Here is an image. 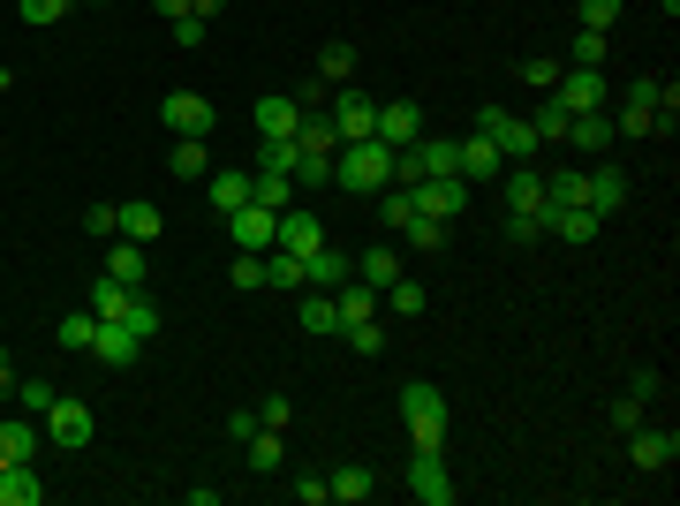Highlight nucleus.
Returning <instances> with one entry per match:
<instances>
[{
  "mask_svg": "<svg viewBox=\"0 0 680 506\" xmlns=\"http://www.w3.org/2000/svg\"><path fill=\"white\" fill-rule=\"evenodd\" d=\"M385 182H393V144H379V136H363V144H340L333 152V189H371L379 197Z\"/></svg>",
  "mask_w": 680,
  "mask_h": 506,
  "instance_id": "f257e3e1",
  "label": "nucleus"
},
{
  "mask_svg": "<svg viewBox=\"0 0 680 506\" xmlns=\"http://www.w3.org/2000/svg\"><path fill=\"white\" fill-rule=\"evenodd\" d=\"M401 416H409V438H416V446H439V438H446V393L431 379H409L401 385Z\"/></svg>",
  "mask_w": 680,
  "mask_h": 506,
  "instance_id": "f03ea898",
  "label": "nucleus"
},
{
  "mask_svg": "<svg viewBox=\"0 0 680 506\" xmlns=\"http://www.w3.org/2000/svg\"><path fill=\"white\" fill-rule=\"evenodd\" d=\"M409 499H416V506H454V499H462V484L446 476L439 446H416V454H409Z\"/></svg>",
  "mask_w": 680,
  "mask_h": 506,
  "instance_id": "7ed1b4c3",
  "label": "nucleus"
},
{
  "mask_svg": "<svg viewBox=\"0 0 680 506\" xmlns=\"http://www.w3.org/2000/svg\"><path fill=\"white\" fill-rule=\"evenodd\" d=\"M476 128L499 144V159H507V167H529V152H537V128L522 122V114H507V106H484V114H476Z\"/></svg>",
  "mask_w": 680,
  "mask_h": 506,
  "instance_id": "20e7f679",
  "label": "nucleus"
},
{
  "mask_svg": "<svg viewBox=\"0 0 680 506\" xmlns=\"http://www.w3.org/2000/svg\"><path fill=\"white\" fill-rule=\"evenodd\" d=\"M333 128H340V144H363V136H379V99L371 91H348V84H333Z\"/></svg>",
  "mask_w": 680,
  "mask_h": 506,
  "instance_id": "39448f33",
  "label": "nucleus"
},
{
  "mask_svg": "<svg viewBox=\"0 0 680 506\" xmlns=\"http://www.w3.org/2000/svg\"><path fill=\"white\" fill-rule=\"evenodd\" d=\"M45 438L53 446H91V431H99V416H91V401H76V393H53V409H45Z\"/></svg>",
  "mask_w": 680,
  "mask_h": 506,
  "instance_id": "423d86ee",
  "label": "nucleus"
},
{
  "mask_svg": "<svg viewBox=\"0 0 680 506\" xmlns=\"http://www.w3.org/2000/svg\"><path fill=\"white\" fill-rule=\"evenodd\" d=\"M159 122L174 128V136H213V99H205V91H167V99H159Z\"/></svg>",
  "mask_w": 680,
  "mask_h": 506,
  "instance_id": "0eeeda50",
  "label": "nucleus"
},
{
  "mask_svg": "<svg viewBox=\"0 0 680 506\" xmlns=\"http://www.w3.org/2000/svg\"><path fill=\"white\" fill-rule=\"evenodd\" d=\"M658 76H642L636 91H628V106H620V114H612V136H658Z\"/></svg>",
  "mask_w": 680,
  "mask_h": 506,
  "instance_id": "6e6552de",
  "label": "nucleus"
},
{
  "mask_svg": "<svg viewBox=\"0 0 680 506\" xmlns=\"http://www.w3.org/2000/svg\"><path fill=\"white\" fill-rule=\"evenodd\" d=\"M401 152H416V174H424V182H462V144H454V136H416V144H401Z\"/></svg>",
  "mask_w": 680,
  "mask_h": 506,
  "instance_id": "1a4fd4ad",
  "label": "nucleus"
},
{
  "mask_svg": "<svg viewBox=\"0 0 680 506\" xmlns=\"http://www.w3.org/2000/svg\"><path fill=\"white\" fill-rule=\"evenodd\" d=\"M318 242H326V219H318L310 205H288V211H280V235H272V250H288V257H310Z\"/></svg>",
  "mask_w": 680,
  "mask_h": 506,
  "instance_id": "9d476101",
  "label": "nucleus"
},
{
  "mask_svg": "<svg viewBox=\"0 0 680 506\" xmlns=\"http://www.w3.org/2000/svg\"><path fill=\"white\" fill-rule=\"evenodd\" d=\"M227 235H235L243 250H257V257H265V250H272V235H280V211H265V205L250 197L243 211H227Z\"/></svg>",
  "mask_w": 680,
  "mask_h": 506,
  "instance_id": "9b49d317",
  "label": "nucleus"
},
{
  "mask_svg": "<svg viewBox=\"0 0 680 506\" xmlns=\"http://www.w3.org/2000/svg\"><path fill=\"white\" fill-rule=\"evenodd\" d=\"M340 280H356V257H348V250H333V242H318V250L302 257V288H326V296H333Z\"/></svg>",
  "mask_w": 680,
  "mask_h": 506,
  "instance_id": "f8f14e48",
  "label": "nucleus"
},
{
  "mask_svg": "<svg viewBox=\"0 0 680 506\" xmlns=\"http://www.w3.org/2000/svg\"><path fill=\"white\" fill-rule=\"evenodd\" d=\"M416 136H424V106H416V99H385L379 106V144L401 152V144H416Z\"/></svg>",
  "mask_w": 680,
  "mask_h": 506,
  "instance_id": "ddd939ff",
  "label": "nucleus"
},
{
  "mask_svg": "<svg viewBox=\"0 0 680 506\" xmlns=\"http://www.w3.org/2000/svg\"><path fill=\"white\" fill-rule=\"evenodd\" d=\"M553 99L567 106V114H590V106H605V76H597V69H559Z\"/></svg>",
  "mask_w": 680,
  "mask_h": 506,
  "instance_id": "4468645a",
  "label": "nucleus"
},
{
  "mask_svg": "<svg viewBox=\"0 0 680 506\" xmlns=\"http://www.w3.org/2000/svg\"><path fill=\"white\" fill-rule=\"evenodd\" d=\"M409 197H416V211H424V219H446V227H454V219H462V205H468V182H416Z\"/></svg>",
  "mask_w": 680,
  "mask_h": 506,
  "instance_id": "2eb2a0df",
  "label": "nucleus"
},
{
  "mask_svg": "<svg viewBox=\"0 0 680 506\" xmlns=\"http://www.w3.org/2000/svg\"><path fill=\"white\" fill-rule=\"evenodd\" d=\"M628 446H636V468H673L680 462V431H673V423H666V431L636 423V431H628Z\"/></svg>",
  "mask_w": 680,
  "mask_h": 506,
  "instance_id": "dca6fc26",
  "label": "nucleus"
},
{
  "mask_svg": "<svg viewBox=\"0 0 680 506\" xmlns=\"http://www.w3.org/2000/svg\"><path fill=\"white\" fill-rule=\"evenodd\" d=\"M91 355H99V363H114V371H128V363L144 355V340L128 333V326H114V318H99V333H91Z\"/></svg>",
  "mask_w": 680,
  "mask_h": 506,
  "instance_id": "f3484780",
  "label": "nucleus"
},
{
  "mask_svg": "<svg viewBox=\"0 0 680 506\" xmlns=\"http://www.w3.org/2000/svg\"><path fill=\"white\" fill-rule=\"evenodd\" d=\"M296 122H302V106H296V99H288V91H272V99H257V114H250L257 144H265V136H296Z\"/></svg>",
  "mask_w": 680,
  "mask_h": 506,
  "instance_id": "a211bd4d",
  "label": "nucleus"
},
{
  "mask_svg": "<svg viewBox=\"0 0 680 506\" xmlns=\"http://www.w3.org/2000/svg\"><path fill=\"white\" fill-rule=\"evenodd\" d=\"M583 205H590L597 219H605V211H620V205H628V174H620V167L583 174Z\"/></svg>",
  "mask_w": 680,
  "mask_h": 506,
  "instance_id": "6ab92c4d",
  "label": "nucleus"
},
{
  "mask_svg": "<svg viewBox=\"0 0 680 506\" xmlns=\"http://www.w3.org/2000/svg\"><path fill=\"white\" fill-rule=\"evenodd\" d=\"M39 499H45L39 462H8L0 468V506H39Z\"/></svg>",
  "mask_w": 680,
  "mask_h": 506,
  "instance_id": "aec40b11",
  "label": "nucleus"
},
{
  "mask_svg": "<svg viewBox=\"0 0 680 506\" xmlns=\"http://www.w3.org/2000/svg\"><path fill=\"white\" fill-rule=\"evenodd\" d=\"M243 462H250L257 476H280V468H288V438H280V431H265V423H257L250 438H243Z\"/></svg>",
  "mask_w": 680,
  "mask_h": 506,
  "instance_id": "412c9836",
  "label": "nucleus"
},
{
  "mask_svg": "<svg viewBox=\"0 0 680 506\" xmlns=\"http://www.w3.org/2000/svg\"><path fill=\"white\" fill-rule=\"evenodd\" d=\"M499 174H507V159H499V144H492V136L476 128V136L462 144V182H499Z\"/></svg>",
  "mask_w": 680,
  "mask_h": 506,
  "instance_id": "4be33fe9",
  "label": "nucleus"
},
{
  "mask_svg": "<svg viewBox=\"0 0 680 506\" xmlns=\"http://www.w3.org/2000/svg\"><path fill=\"white\" fill-rule=\"evenodd\" d=\"M205 197H213V211H219V219H227V211H243V205H250V174H243V167H227V174H205Z\"/></svg>",
  "mask_w": 680,
  "mask_h": 506,
  "instance_id": "5701e85b",
  "label": "nucleus"
},
{
  "mask_svg": "<svg viewBox=\"0 0 680 506\" xmlns=\"http://www.w3.org/2000/svg\"><path fill=\"white\" fill-rule=\"evenodd\" d=\"M499 189H507V211H545V174L537 167H507Z\"/></svg>",
  "mask_w": 680,
  "mask_h": 506,
  "instance_id": "b1692460",
  "label": "nucleus"
},
{
  "mask_svg": "<svg viewBox=\"0 0 680 506\" xmlns=\"http://www.w3.org/2000/svg\"><path fill=\"white\" fill-rule=\"evenodd\" d=\"M114 211H122V235H128V242H159V227H167L152 197H128V205H114Z\"/></svg>",
  "mask_w": 680,
  "mask_h": 506,
  "instance_id": "393cba45",
  "label": "nucleus"
},
{
  "mask_svg": "<svg viewBox=\"0 0 680 506\" xmlns=\"http://www.w3.org/2000/svg\"><path fill=\"white\" fill-rule=\"evenodd\" d=\"M567 144H575V152H605V144H612V114H605V106L575 114V122H567Z\"/></svg>",
  "mask_w": 680,
  "mask_h": 506,
  "instance_id": "a878e982",
  "label": "nucleus"
},
{
  "mask_svg": "<svg viewBox=\"0 0 680 506\" xmlns=\"http://www.w3.org/2000/svg\"><path fill=\"white\" fill-rule=\"evenodd\" d=\"M174 182H205L213 174V152H205V136H174Z\"/></svg>",
  "mask_w": 680,
  "mask_h": 506,
  "instance_id": "bb28decb",
  "label": "nucleus"
},
{
  "mask_svg": "<svg viewBox=\"0 0 680 506\" xmlns=\"http://www.w3.org/2000/svg\"><path fill=\"white\" fill-rule=\"evenodd\" d=\"M106 280H122V288H144V242H114V250H106Z\"/></svg>",
  "mask_w": 680,
  "mask_h": 506,
  "instance_id": "cd10ccee",
  "label": "nucleus"
},
{
  "mask_svg": "<svg viewBox=\"0 0 680 506\" xmlns=\"http://www.w3.org/2000/svg\"><path fill=\"white\" fill-rule=\"evenodd\" d=\"M356 280H371V288L385 296V288L401 280V250H385V242H379V250H363V257H356Z\"/></svg>",
  "mask_w": 680,
  "mask_h": 506,
  "instance_id": "c85d7f7f",
  "label": "nucleus"
},
{
  "mask_svg": "<svg viewBox=\"0 0 680 506\" xmlns=\"http://www.w3.org/2000/svg\"><path fill=\"white\" fill-rule=\"evenodd\" d=\"M326 492H333L340 506H363L371 492H379V476H371V468H333V476H326Z\"/></svg>",
  "mask_w": 680,
  "mask_h": 506,
  "instance_id": "c756f323",
  "label": "nucleus"
},
{
  "mask_svg": "<svg viewBox=\"0 0 680 506\" xmlns=\"http://www.w3.org/2000/svg\"><path fill=\"white\" fill-rule=\"evenodd\" d=\"M250 197L265 211H288V205H302V189L288 182V174H250Z\"/></svg>",
  "mask_w": 680,
  "mask_h": 506,
  "instance_id": "7c9ffc66",
  "label": "nucleus"
},
{
  "mask_svg": "<svg viewBox=\"0 0 680 506\" xmlns=\"http://www.w3.org/2000/svg\"><path fill=\"white\" fill-rule=\"evenodd\" d=\"M302 333H340V310L326 288H302Z\"/></svg>",
  "mask_w": 680,
  "mask_h": 506,
  "instance_id": "2f4dec72",
  "label": "nucleus"
},
{
  "mask_svg": "<svg viewBox=\"0 0 680 506\" xmlns=\"http://www.w3.org/2000/svg\"><path fill=\"white\" fill-rule=\"evenodd\" d=\"M265 288H280V296H302V257L265 250Z\"/></svg>",
  "mask_w": 680,
  "mask_h": 506,
  "instance_id": "473e14b6",
  "label": "nucleus"
},
{
  "mask_svg": "<svg viewBox=\"0 0 680 506\" xmlns=\"http://www.w3.org/2000/svg\"><path fill=\"white\" fill-rule=\"evenodd\" d=\"M114 326H128V333H136V340H152V333H159V302H152V296H144V288H136V296L122 302V318H114Z\"/></svg>",
  "mask_w": 680,
  "mask_h": 506,
  "instance_id": "72a5a7b5",
  "label": "nucleus"
},
{
  "mask_svg": "<svg viewBox=\"0 0 680 506\" xmlns=\"http://www.w3.org/2000/svg\"><path fill=\"white\" fill-rule=\"evenodd\" d=\"M8 462H39V431L31 423H0V468Z\"/></svg>",
  "mask_w": 680,
  "mask_h": 506,
  "instance_id": "f704fd0d",
  "label": "nucleus"
},
{
  "mask_svg": "<svg viewBox=\"0 0 680 506\" xmlns=\"http://www.w3.org/2000/svg\"><path fill=\"white\" fill-rule=\"evenodd\" d=\"M296 136H265V144H257V174H296Z\"/></svg>",
  "mask_w": 680,
  "mask_h": 506,
  "instance_id": "c9c22d12",
  "label": "nucleus"
},
{
  "mask_svg": "<svg viewBox=\"0 0 680 506\" xmlns=\"http://www.w3.org/2000/svg\"><path fill=\"white\" fill-rule=\"evenodd\" d=\"M379 219H385V227H393V235H401V227L416 219V197H409L401 182H385V189H379Z\"/></svg>",
  "mask_w": 680,
  "mask_h": 506,
  "instance_id": "e433bc0d",
  "label": "nucleus"
},
{
  "mask_svg": "<svg viewBox=\"0 0 680 506\" xmlns=\"http://www.w3.org/2000/svg\"><path fill=\"white\" fill-rule=\"evenodd\" d=\"M318 76H326V84H348V76H356V45L333 39L326 53H318Z\"/></svg>",
  "mask_w": 680,
  "mask_h": 506,
  "instance_id": "4c0bfd02",
  "label": "nucleus"
},
{
  "mask_svg": "<svg viewBox=\"0 0 680 506\" xmlns=\"http://www.w3.org/2000/svg\"><path fill=\"white\" fill-rule=\"evenodd\" d=\"M379 310H401V318H424V288H416V280L401 272V280H393V288L379 296Z\"/></svg>",
  "mask_w": 680,
  "mask_h": 506,
  "instance_id": "58836bf2",
  "label": "nucleus"
},
{
  "mask_svg": "<svg viewBox=\"0 0 680 506\" xmlns=\"http://www.w3.org/2000/svg\"><path fill=\"white\" fill-rule=\"evenodd\" d=\"M567 122H575V114H567L553 91H545V106H537V122H529V128H537V144H559V136H567Z\"/></svg>",
  "mask_w": 680,
  "mask_h": 506,
  "instance_id": "ea45409f",
  "label": "nucleus"
},
{
  "mask_svg": "<svg viewBox=\"0 0 680 506\" xmlns=\"http://www.w3.org/2000/svg\"><path fill=\"white\" fill-rule=\"evenodd\" d=\"M91 333H99V318H91V310H69V318H61V348L91 355Z\"/></svg>",
  "mask_w": 680,
  "mask_h": 506,
  "instance_id": "a19ab883",
  "label": "nucleus"
},
{
  "mask_svg": "<svg viewBox=\"0 0 680 506\" xmlns=\"http://www.w3.org/2000/svg\"><path fill=\"white\" fill-rule=\"evenodd\" d=\"M69 8H76V0H16V16H23L31 31H45V23H61Z\"/></svg>",
  "mask_w": 680,
  "mask_h": 506,
  "instance_id": "79ce46f5",
  "label": "nucleus"
},
{
  "mask_svg": "<svg viewBox=\"0 0 680 506\" xmlns=\"http://www.w3.org/2000/svg\"><path fill=\"white\" fill-rule=\"evenodd\" d=\"M227 280H235L243 296H250V288H265V257H257V250H235V265H227Z\"/></svg>",
  "mask_w": 680,
  "mask_h": 506,
  "instance_id": "37998d69",
  "label": "nucleus"
},
{
  "mask_svg": "<svg viewBox=\"0 0 680 506\" xmlns=\"http://www.w3.org/2000/svg\"><path fill=\"white\" fill-rule=\"evenodd\" d=\"M636 423H642V401H636V393H620V401L605 409V431H612V438H628Z\"/></svg>",
  "mask_w": 680,
  "mask_h": 506,
  "instance_id": "c03bdc74",
  "label": "nucleus"
},
{
  "mask_svg": "<svg viewBox=\"0 0 680 506\" xmlns=\"http://www.w3.org/2000/svg\"><path fill=\"white\" fill-rule=\"evenodd\" d=\"M567 69H605V31H575V53Z\"/></svg>",
  "mask_w": 680,
  "mask_h": 506,
  "instance_id": "a18cd8bd",
  "label": "nucleus"
},
{
  "mask_svg": "<svg viewBox=\"0 0 680 506\" xmlns=\"http://www.w3.org/2000/svg\"><path fill=\"white\" fill-rule=\"evenodd\" d=\"M340 340H348L356 355H385V326H379V318H363V326H348V333H340Z\"/></svg>",
  "mask_w": 680,
  "mask_h": 506,
  "instance_id": "49530a36",
  "label": "nucleus"
},
{
  "mask_svg": "<svg viewBox=\"0 0 680 506\" xmlns=\"http://www.w3.org/2000/svg\"><path fill=\"white\" fill-rule=\"evenodd\" d=\"M401 235H409L416 250H446V219H424V211H416V219H409Z\"/></svg>",
  "mask_w": 680,
  "mask_h": 506,
  "instance_id": "de8ad7c7",
  "label": "nucleus"
},
{
  "mask_svg": "<svg viewBox=\"0 0 680 506\" xmlns=\"http://www.w3.org/2000/svg\"><path fill=\"white\" fill-rule=\"evenodd\" d=\"M545 211H507V242H545Z\"/></svg>",
  "mask_w": 680,
  "mask_h": 506,
  "instance_id": "09e8293b",
  "label": "nucleus"
},
{
  "mask_svg": "<svg viewBox=\"0 0 680 506\" xmlns=\"http://www.w3.org/2000/svg\"><path fill=\"white\" fill-rule=\"evenodd\" d=\"M288 99H296L302 114H326V106H333V84H326V76H302V91H288Z\"/></svg>",
  "mask_w": 680,
  "mask_h": 506,
  "instance_id": "8fccbe9b",
  "label": "nucleus"
},
{
  "mask_svg": "<svg viewBox=\"0 0 680 506\" xmlns=\"http://www.w3.org/2000/svg\"><path fill=\"white\" fill-rule=\"evenodd\" d=\"M628 0H583V31H612Z\"/></svg>",
  "mask_w": 680,
  "mask_h": 506,
  "instance_id": "3c124183",
  "label": "nucleus"
},
{
  "mask_svg": "<svg viewBox=\"0 0 680 506\" xmlns=\"http://www.w3.org/2000/svg\"><path fill=\"white\" fill-rule=\"evenodd\" d=\"M16 401H23L31 416H45V409H53V385L45 379H16Z\"/></svg>",
  "mask_w": 680,
  "mask_h": 506,
  "instance_id": "603ef678",
  "label": "nucleus"
},
{
  "mask_svg": "<svg viewBox=\"0 0 680 506\" xmlns=\"http://www.w3.org/2000/svg\"><path fill=\"white\" fill-rule=\"evenodd\" d=\"M205 31H213L205 16H174V45H182V53H197V45H205Z\"/></svg>",
  "mask_w": 680,
  "mask_h": 506,
  "instance_id": "864d4df0",
  "label": "nucleus"
},
{
  "mask_svg": "<svg viewBox=\"0 0 680 506\" xmlns=\"http://www.w3.org/2000/svg\"><path fill=\"white\" fill-rule=\"evenodd\" d=\"M288 416H296L288 393H265V401H257V423H265V431H288Z\"/></svg>",
  "mask_w": 680,
  "mask_h": 506,
  "instance_id": "5fc2aeb1",
  "label": "nucleus"
},
{
  "mask_svg": "<svg viewBox=\"0 0 680 506\" xmlns=\"http://www.w3.org/2000/svg\"><path fill=\"white\" fill-rule=\"evenodd\" d=\"M559 69H567V61H522V84H529V91H553Z\"/></svg>",
  "mask_w": 680,
  "mask_h": 506,
  "instance_id": "6e6d98bb",
  "label": "nucleus"
},
{
  "mask_svg": "<svg viewBox=\"0 0 680 506\" xmlns=\"http://www.w3.org/2000/svg\"><path fill=\"white\" fill-rule=\"evenodd\" d=\"M84 227H91V235H122V211H114V205H91Z\"/></svg>",
  "mask_w": 680,
  "mask_h": 506,
  "instance_id": "4d7b16f0",
  "label": "nucleus"
},
{
  "mask_svg": "<svg viewBox=\"0 0 680 506\" xmlns=\"http://www.w3.org/2000/svg\"><path fill=\"white\" fill-rule=\"evenodd\" d=\"M296 499H302V506H326L333 492H326V476H296Z\"/></svg>",
  "mask_w": 680,
  "mask_h": 506,
  "instance_id": "13d9d810",
  "label": "nucleus"
},
{
  "mask_svg": "<svg viewBox=\"0 0 680 506\" xmlns=\"http://www.w3.org/2000/svg\"><path fill=\"white\" fill-rule=\"evenodd\" d=\"M628 393H636V401H658V393H666V379H658V371H636V379H628Z\"/></svg>",
  "mask_w": 680,
  "mask_h": 506,
  "instance_id": "bf43d9fd",
  "label": "nucleus"
},
{
  "mask_svg": "<svg viewBox=\"0 0 680 506\" xmlns=\"http://www.w3.org/2000/svg\"><path fill=\"white\" fill-rule=\"evenodd\" d=\"M250 431H257V409H235V416H227V438H235V446H243Z\"/></svg>",
  "mask_w": 680,
  "mask_h": 506,
  "instance_id": "052dcab7",
  "label": "nucleus"
},
{
  "mask_svg": "<svg viewBox=\"0 0 680 506\" xmlns=\"http://www.w3.org/2000/svg\"><path fill=\"white\" fill-rule=\"evenodd\" d=\"M219 8H227V0H189V16H205V23H213Z\"/></svg>",
  "mask_w": 680,
  "mask_h": 506,
  "instance_id": "680f3d73",
  "label": "nucleus"
},
{
  "mask_svg": "<svg viewBox=\"0 0 680 506\" xmlns=\"http://www.w3.org/2000/svg\"><path fill=\"white\" fill-rule=\"evenodd\" d=\"M16 393V371H8V348H0V401Z\"/></svg>",
  "mask_w": 680,
  "mask_h": 506,
  "instance_id": "e2e57ef3",
  "label": "nucleus"
},
{
  "mask_svg": "<svg viewBox=\"0 0 680 506\" xmlns=\"http://www.w3.org/2000/svg\"><path fill=\"white\" fill-rule=\"evenodd\" d=\"M152 8H159L167 23H174V16H189V0H152Z\"/></svg>",
  "mask_w": 680,
  "mask_h": 506,
  "instance_id": "0e129e2a",
  "label": "nucleus"
}]
</instances>
